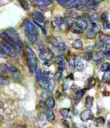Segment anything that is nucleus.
Listing matches in <instances>:
<instances>
[{
    "instance_id": "nucleus-1",
    "label": "nucleus",
    "mask_w": 110,
    "mask_h": 128,
    "mask_svg": "<svg viewBox=\"0 0 110 128\" xmlns=\"http://www.w3.org/2000/svg\"><path fill=\"white\" fill-rule=\"evenodd\" d=\"M23 28L28 39L32 43H35L37 39L38 30L34 24L29 20H24L22 22Z\"/></svg>"
},
{
    "instance_id": "nucleus-2",
    "label": "nucleus",
    "mask_w": 110,
    "mask_h": 128,
    "mask_svg": "<svg viewBox=\"0 0 110 128\" xmlns=\"http://www.w3.org/2000/svg\"><path fill=\"white\" fill-rule=\"evenodd\" d=\"M26 59H27V63L29 67L30 70L32 73L35 72V67H36V64H37V60H36V56H35V52L34 51L29 47H27L26 48Z\"/></svg>"
},
{
    "instance_id": "nucleus-3",
    "label": "nucleus",
    "mask_w": 110,
    "mask_h": 128,
    "mask_svg": "<svg viewBox=\"0 0 110 128\" xmlns=\"http://www.w3.org/2000/svg\"><path fill=\"white\" fill-rule=\"evenodd\" d=\"M49 42L52 46H53L54 48H57L59 51L62 52H64L66 51L67 49V46L64 42H63L61 39L54 37V36H49L48 38Z\"/></svg>"
},
{
    "instance_id": "nucleus-4",
    "label": "nucleus",
    "mask_w": 110,
    "mask_h": 128,
    "mask_svg": "<svg viewBox=\"0 0 110 128\" xmlns=\"http://www.w3.org/2000/svg\"><path fill=\"white\" fill-rule=\"evenodd\" d=\"M0 45L2 46L3 50L4 51V52H6L7 55H9L16 60H18V54H17V51L15 50L13 47L11 46L10 44H7L6 42H4V41H2L0 43Z\"/></svg>"
},
{
    "instance_id": "nucleus-5",
    "label": "nucleus",
    "mask_w": 110,
    "mask_h": 128,
    "mask_svg": "<svg viewBox=\"0 0 110 128\" xmlns=\"http://www.w3.org/2000/svg\"><path fill=\"white\" fill-rule=\"evenodd\" d=\"M0 37L3 39V41L6 42L7 44H10L11 46L13 47L17 52L18 51H20L21 48L16 44L15 41L10 36H8L6 33H2V34H0Z\"/></svg>"
},
{
    "instance_id": "nucleus-6",
    "label": "nucleus",
    "mask_w": 110,
    "mask_h": 128,
    "mask_svg": "<svg viewBox=\"0 0 110 128\" xmlns=\"http://www.w3.org/2000/svg\"><path fill=\"white\" fill-rule=\"evenodd\" d=\"M94 115L90 110H86L82 112L80 115V118L82 122H87L90 120L94 119Z\"/></svg>"
},
{
    "instance_id": "nucleus-7",
    "label": "nucleus",
    "mask_w": 110,
    "mask_h": 128,
    "mask_svg": "<svg viewBox=\"0 0 110 128\" xmlns=\"http://www.w3.org/2000/svg\"><path fill=\"white\" fill-rule=\"evenodd\" d=\"M6 34H7L8 36H10V37H11V38L15 41V42H16V44H18V46H19L20 48L22 47V43L21 40H20V38H19V36H18V34L16 33V32L14 30L9 29L8 32H7V33H6Z\"/></svg>"
},
{
    "instance_id": "nucleus-8",
    "label": "nucleus",
    "mask_w": 110,
    "mask_h": 128,
    "mask_svg": "<svg viewBox=\"0 0 110 128\" xmlns=\"http://www.w3.org/2000/svg\"><path fill=\"white\" fill-rule=\"evenodd\" d=\"M39 56L42 60H49L53 56V53L51 51L46 50L45 48H42L40 51Z\"/></svg>"
},
{
    "instance_id": "nucleus-9",
    "label": "nucleus",
    "mask_w": 110,
    "mask_h": 128,
    "mask_svg": "<svg viewBox=\"0 0 110 128\" xmlns=\"http://www.w3.org/2000/svg\"><path fill=\"white\" fill-rule=\"evenodd\" d=\"M32 18L34 20V22L36 23H42L44 21V16L38 11H34V12H32Z\"/></svg>"
},
{
    "instance_id": "nucleus-10",
    "label": "nucleus",
    "mask_w": 110,
    "mask_h": 128,
    "mask_svg": "<svg viewBox=\"0 0 110 128\" xmlns=\"http://www.w3.org/2000/svg\"><path fill=\"white\" fill-rule=\"evenodd\" d=\"M74 24L75 26H78V28H80L82 30L84 31V30H86L87 28V25H88V24H87L86 20L83 19H80L79 18L78 19H76V20L74 22Z\"/></svg>"
},
{
    "instance_id": "nucleus-11",
    "label": "nucleus",
    "mask_w": 110,
    "mask_h": 128,
    "mask_svg": "<svg viewBox=\"0 0 110 128\" xmlns=\"http://www.w3.org/2000/svg\"><path fill=\"white\" fill-rule=\"evenodd\" d=\"M84 68V65L81 60V58L78 56H76L75 64H74V68H76L78 71H82Z\"/></svg>"
},
{
    "instance_id": "nucleus-12",
    "label": "nucleus",
    "mask_w": 110,
    "mask_h": 128,
    "mask_svg": "<svg viewBox=\"0 0 110 128\" xmlns=\"http://www.w3.org/2000/svg\"><path fill=\"white\" fill-rule=\"evenodd\" d=\"M9 69H10V72L12 74V76L15 79H19L20 78V74L19 72V70L16 68L12 64H10L8 66Z\"/></svg>"
},
{
    "instance_id": "nucleus-13",
    "label": "nucleus",
    "mask_w": 110,
    "mask_h": 128,
    "mask_svg": "<svg viewBox=\"0 0 110 128\" xmlns=\"http://www.w3.org/2000/svg\"><path fill=\"white\" fill-rule=\"evenodd\" d=\"M87 28H88L90 32H93L94 34H98L100 32V27L95 22H91L87 25Z\"/></svg>"
},
{
    "instance_id": "nucleus-14",
    "label": "nucleus",
    "mask_w": 110,
    "mask_h": 128,
    "mask_svg": "<svg viewBox=\"0 0 110 128\" xmlns=\"http://www.w3.org/2000/svg\"><path fill=\"white\" fill-rule=\"evenodd\" d=\"M54 19V20L52 22V25L54 26V28L55 27H60V26L65 23V20L61 16H56Z\"/></svg>"
},
{
    "instance_id": "nucleus-15",
    "label": "nucleus",
    "mask_w": 110,
    "mask_h": 128,
    "mask_svg": "<svg viewBox=\"0 0 110 128\" xmlns=\"http://www.w3.org/2000/svg\"><path fill=\"white\" fill-rule=\"evenodd\" d=\"M104 52L102 51H99L98 52H96L95 54H92V59L95 61H101L102 60L103 58H104Z\"/></svg>"
},
{
    "instance_id": "nucleus-16",
    "label": "nucleus",
    "mask_w": 110,
    "mask_h": 128,
    "mask_svg": "<svg viewBox=\"0 0 110 128\" xmlns=\"http://www.w3.org/2000/svg\"><path fill=\"white\" fill-rule=\"evenodd\" d=\"M45 114L46 115V118L49 122H52L55 119V115L53 114V112L51 111V109L46 110L45 111Z\"/></svg>"
},
{
    "instance_id": "nucleus-17",
    "label": "nucleus",
    "mask_w": 110,
    "mask_h": 128,
    "mask_svg": "<svg viewBox=\"0 0 110 128\" xmlns=\"http://www.w3.org/2000/svg\"><path fill=\"white\" fill-rule=\"evenodd\" d=\"M45 104L49 109L54 108L55 105V100L54 98L52 97H49V98H47L45 101Z\"/></svg>"
},
{
    "instance_id": "nucleus-18",
    "label": "nucleus",
    "mask_w": 110,
    "mask_h": 128,
    "mask_svg": "<svg viewBox=\"0 0 110 128\" xmlns=\"http://www.w3.org/2000/svg\"><path fill=\"white\" fill-rule=\"evenodd\" d=\"M39 86L42 88L43 90L48 91L49 90V80H41L38 81Z\"/></svg>"
},
{
    "instance_id": "nucleus-19",
    "label": "nucleus",
    "mask_w": 110,
    "mask_h": 128,
    "mask_svg": "<svg viewBox=\"0 0 110 128\" xmlns=\"http://www.w3.org/2000/svg\"><path fill=\"white\" fill-rule=\"evenodd\" d=\"M93 101H94V98L90 96H88L86 98L85 100V107L87 109L90 110L92 107Z\"/></svg>"
},
{
    "instance_id": "nucleus-20",
    "label": "nucleus",
    "mask_w": 110,
    "mask_h": 128,
    "mask_svg": "<svg viewBox=\"0 0 110 128\" xmlns=\"http://www.w3.org/2000/svg\"><path fill=\"white\" fill-rule=\"evenodd\" d=\"M35 76H36V80H37L38 81L42 80V76H43V74H42V72H41L40 68L38 63L36 64V67H35Z\"/></svg>"
},
{
    "instance_id": "nucleus-21",
    "label": "nucleus",
    "mask_w": 110,
    "mask_h": 128,
    "mask_svg": "<svg viewBox=\"0 0 110 128\" xmlns=\"http://www.w3.org/2000/svg\"><path fill=\"white\" fill-rule=\"evenodd\" d=\"M72 47L76 50H81V49H82V47H83L82 41L80 39H78L75 40L72 44Z\"/></svg>"
},
{
    "instance_id": "nucleus-22",
    "label": "nucleus",
    "mask_w": 110,
    "mask_h": 128,
    "mask_svg": "<svg viewBox=\"0 0 110 128\" xmlns=\"http://www.w3.org/2000/svg\"><path fill=\"white\" fill-rule=\"evenodd\" d=\"M60 113L65 118H68L70 116V110L67 109V108H62L60 110Z\"/></svg>"
},
{
    "instance_id": "nucleus-23",
    "label": "nucleus",
    "mask_w": 110,
    "mask_h": 128,
    "mask_svg": "<svg viewBox=\"0 0 110 128\" xmlns=\"http://www.w3.org/2000/svg\"><path fill=\"white\" fill-rule=\"evenodd\" d=\"M95 84H96V80L94 78H90L88 80H87L86 83V88L90 89L93 88Z\"/></svg>"
},
{
    "instance_id": "nucleus-24",
    "label": "nucleus",
    "mask_w": 110,
    "mask_h": 128,
    "mask_svg": "<svg viewBox=\"0 0 110 128\" xmlns=\"http://www.w3.org/2000/svg\"><path fill=\"white\" fill-rule=\"evenodd\" d=\"M18 1H19V3H20V6H22V8L24 10H26V11H28L30 10L29 4H28L26 0H18Z\"/></svg>"
},
{
    "instance_id": "nucleus-25",
    "label": "nucleus",
    "mask_w": 110,
    "mask_h": 128,
    "mask_svg": "<svg viewBox=\"0 0 110 128\" xmlns=\"http://www.w3.org/2000/svg\"><path fill=\"white\" fill-rule=\"evenodd\" d=\"M74 22L75 21H74V18H71V17H68L65 19V24H66V26L68 29H70L72 26V25L74 24Z\"/></svg>"
},
{
    "instance_id": "nucleus-26",
    "label": "nucleus",
    "mask_w": 110,
    "mask_h": 128,
    "mask_svg": "<svg viewBox=\"0 0 110 128\" xmlns=\"http://www.w3.org/2000/svg\"><path fill=\"white\" fill-rule=\"evenodd\" d=\"M98 4H96L95 3L92 2V0H90L89 2H87L85 4L87 8H88L90 9H93V10H96L97 9V6Z\"/></svg>"
},
{
    "instance_id": "nucleus-27",
    "label": "nucleus",
    "mask_w": 110,
    "mask_h": 128,
    "mask_svg": "<svg viewBox=\"0 0 110 128\" xmlns=\"http://www.w3.org/2000/svg\"><path fill=\"white\" fill-rule=\"evenodd\" d=\"M0 69L3 73H8L10 72V69L7 64H0Z\"/></svg>"
},
{
    "instance_id": "nucleus-28",
    "label": "nucleus",
    "mask_w": 110,
    "mask_h": 128,
    "mask_svg": "<svg viewBox=\"0 0 110 128\" xmlns=\"http://www.w3.org/2000/svg\"><path fill=\"white\" fill-rule=\"evenodd\" d=\"M84 95V91L83 90H80L77 91L76 93L75 94V100H79L80 99L83 97Z\"/></svg>"
},
{
    "instance_id": "nucleus-29",
    "label": "nucleus",
    "mask_w": 110,
    "mask_h": 128,
    "mask_svg": "<svg viewBox=\"0 0 110 128\" xmlns=\"http://www.w3.org/2000/svg\"><path fill=\"white\" fill-rule=\"evenodd\" d=\"M110 63L106 62L104 63L101 66V67H100V70L102 72H108L110 70Z\"/></svg>"
},
{
    "instance_id": "nucleus-30",
    "label": "nucleus",
    "mask_w": 110,
    "mask_h": 128,
    "mask_svg": "<svg viewBox=\"0 0 110 128\" xmlns=\"http://www.w3.org/2000/svg\"><path fill=\"white\" fill-rule=\"evenodd\" d=\"M99 38L100 40L102 41L104 43H107L110 41V35H106V34H100L99 36Z\"/></svg>"
},
{
    "instance_id": "nucleus-31",
    "label": "nucleus",
    "mask_w": 110,
    "mask_h": 128,
    "mask_svg": "<svg viewBox=\"0 0 110 128\" xmlns=\"http://www.w3.org/2000/svg\"><path fill=\"white\" fill-rule=\"evenodd\" d=\"M104 44H105V43H104V42H103L102 41H101V40L97 41V42H96V44H95V46H94L95 49L97 50H100L101 49H102L103 48Z\"/></svg>"
},
{
    "instance_id": "nucleus-32",
    "label": "nucleus",
    "mask_w": 110,
    "mask_h": 128,
    "mask_svg": "<svg viewBox=\"0 0 110 128\" xmlns=\"http://www.w3.org/2000/svg\"><path fill=\"white\" fill-rule=\"evenodd\" d=\"M100 19L103 23L108 22V14L107 12H103L100 16Z\"/></svg>"
},
{
    "instance_id": "nucleus-33",
    "label": "nucleus",
    "mask_w": 110,
    "mask_h": 128,
    "mask_svg": "<svg viewBox=\"0 0 110 128\" xmlns=\"http://www.w3.org/2000/svg\"><path fill=\"white\" fill-rule=\"evenodd\" d=\"M110 80V72H105L104 73V76L102 77V82H104V83H108Z\"/></svg>"
},
{
    "instance_id": "nucleus-34",
    "label": "nucleus",
    "mask_w": 110,
    "mask_h": 128,
    "mask_svg": "<svg viewBox=\"0 0 110 128\" xmlns=\"http://www.w3.org/2000/svg\"><path fill=\"white\" fill-rule=\"evenodd\" d=\"M95 122L97 125H103L105 122V120L102 116H99V117H97L95 119Z\"/></svg>"
},
{
    "instance_id": "nucleus-35",
    "label": "nucleus",
    "mask_w": 110,
    "mask_h": 128,
    "mask_svg": "<svg viewBox=\"0 0 110 128\" xmlns=\"http://www.w3.org/2000/svg\"><path fill=\"white\" fill-rule=\"evenodd\" d=\"M71 31H72V33H74V34H81V33H82V32H83V30H82L81 29H80V28H78V26H75V25H74V27L72 28V30Z\"/></svg>"
},
{
    "instance_id": "nucleus-36",
    "label": "nucleus",
    "mask_w": 110,
    "mask_h": 128,
    "mask_svg": "<svg viewBox=\"0 0 110 128\" xmlns=\"http://www.w3.org/2000/svg\"><path fill=\"white\" fill-rule=\"evenodd\" d=\"M54 86H55V83L54 82L53 80H49V90L48 91H52L54 88Z\"/></svg>"
},
{
    "instance_id": "nucleus-37",
    "label": "nucleus",
    "mask_w": 110,
    "mask_h": 128,
    "mask_svg": "<svg viewBox=\"0 0 110 128\" xmlns=\"http://www.w3.org/2000/svg\"><path fill=\"white\" fill-rule=\"evenodd\" d=\"M92 57V52L91 51H89V52H88L87 53H85L82 58H84L85 60L88 61V60H91Z\"/></svg>"
},
{
    "instance_id": "nucleus-38",
    "label": "nucleus",
    "mask_w": 110,
    "mask_h": 128,
    "mask_svg": "<svg viewBox=\"0 0 110 128\" xmlns=\"http://www.w3.org/2000/svg\"><path fill=\"white\" fill-rule=\"evenodd\" d=\"M75 58H76V56H72L69 60V66H70V67H71L72 68H74Z\"/></svg>"
},
{
    "instance_id": "nucleus-39",
    "label": "nucleus",
    "mask_w": 110,
    "mask_h": 128,
    "mask_svg": "<svg viewBox=\"0 0 110 128\" xmlns=\"http://www.w3.org/2000/svg\"><path fill=\"white\" fill-rule=\"evenodd\" d=\"M7 54L3 50V48L2 47V46L0 45V58H6L7 57Z\"/></svg>"
},
{
    "instance_id": "nucleus-40",
    "label": "nucleus",
    "mask_w": 110,
    "mask_h": 128,
    "mask_svg": "<svg viewBox=\"0 0 110 128\" xmlns=\"http://www.w3.org/2000/svg\"><path fill=\"white\" fill-rule=\"evenodd\" d=\"M86 36L87 38H89V39H92V38H94V34L93 33V32H88V33H86Z\"/></svg>"
},
{
    "instance_id": "nucleus-41",
    "label": "nucleus",
    "mask_w": 110,
    "mask_h": 128,
    "mask_svg": "<svg viewBox=\"0 0 110 128\" xmlns=\"http://www.w3.org/2000/svg\"><path fill=\"white\" fill-rule=\"evenodd\" d=\"M62 122L63 125H64L65 127H66V128H68L70 127L69 123H68V121L65 119V118H63V119H62Z\"/></svg>"
},
{
    "instance_id": "nucleus-42",
    "label": "nucleus",
    "mask_w": 110,
    "mask_h": 128,
    "mask_svg": "<svg viewBox=\"0 0 110 128\" xmlns=\"http://www.w3.org/2000/svg\"><path fill=\"white\" fill-rule=\"evenodd\" d=\"M90 19L94 20H98V16L97 14H92V16H90Z\"/></svg>"
},
{
    "instance_id": "nucleus-43",
    "label": "nucleus",
    "mask_w": 110,
    "mask_h": 128,
    "mask_svg": "<svg viewBox=\"0 0 110 128\" xmlns=\"http://www.w3.org/2000/svg\"><path fill=\"white\" fill-rule=\"evenodd\" d=\"M6 80L3 77V76H2L0 74V83H2V84H6Z\"/></svg>"
},
{
    "instance_id": "nucleus-44",
    "label": "nucleus",
    "mask_w": 110,
    "mask_h": 128,
    "mask_svg": "<svg viewBox=\"0 0 110 128\" xmlns=\"http://www.w3.org/2000/svg\"><path fill=\"white\" fill-rule=\"evenodd\" d=\"M103 27L105 30H109L110 28V23L108 22H106V23H103Z\"/></svg>"
},
{
    "instance_id": "nucleus-45",
    "label": "nucleus",
    "mask_w": 110,
    "mask_h": 128,
    "mask_svg": "<svg viewBox=\"0 0 110 128\" xmlns=\"http://www.w3.org/2000/svg\"><path fill=\"white\" fill-rule=\"evenodd\" d=\"M104 0H92V2L95 3L96 4H98V3H101V2H104Z\"/></svg>"
},
{
    "instance_id": "nucleus-46",
    "label": "nucleus",
    "mask_w": 110,
    "mask_h": 128,
    "mask_svg": "<svg viewBox=\"0 0 110 128\" xmlns=\"http://www.w3.org/2000/svg\"><path fill=\"white\" fill-rule=\"evenodd\" d=\"M44 65L47 66H51V63L49 62V60H46L45 63H44Z\"/></svg>"
},
{
    "instance_id": "nucleus-47",
    "label": "nucleus",
    "mask_w": 110,
    "mask_h": 128,
    "mask_svg": "<svg viewBox=\"0 0 110 128\" xmlns=\"http://www.w3.org/2000/svg\"><path fill=\"white\" fill-rule=\"evenodd\" d=\"M82 3H83V4H85L87 2H89V1H90V0H82Z\"/></svg>"
},
{
    "instance_id": "nucleus-48",
    "label": "nucleus",
    "mask_w": 110,
    "mask_h": 128,
    "mask_svg": "<svg viewBox=\"0 0 110 128\" xmlns=\"http://www.w3.org/2000/svg\"><path fill=\"white\" fill-rule=\"evenodd\" d=\"M3 107V103L2 101L0 100V108H2Z\"/></svg>"
},
{
    "instance_id": "nucleus-49",
    "label": "nucleus",
    "mask_w": 110,
    "mask_h": 128,
    "mask_svg": "<svg viewBox=\"0 0 110 128\" xmlns=\"http://www.w3.org/2000/svg\"><path fill=\"white\" fill-rule=\"evenodd\" d=\"M3 119H4V118H3V115H0V122H1V121H2V120H3Z\"/></svg>"
},
{
    "instance_id": "nucleus-50",
    "label": "nucleus",
    "mask_w": 110,
    "mask_h": 128,
    "mask_svg": "<svg viewBox=\"0 0 110 128\" xmlns=\"http://www.w3.org/2000/svg\"><path fill=\"white\" fill-rule=\"evenodd\" d=\"M16 128H25V127L24 126H20L17 127Z\"/></svg>"
},
{
    "instance_id": "nucleus-51",
    "label": "nucleus",
    "mask_w": 110,
    "mask_h": 128,
    "mask_svg": "<svg viewBox=\"0 0 110 128\" xmlns=\"http://www.w3.org/2000/svg\"><path fill=\"white\" fill-rule=\"evenodd\" d=\"M50 1H51V2H58V0H50Z\"/></svg>"
},
{
    "instance_id": "nucleus-52",
    "label": "nucleus",
    "mask_w": 110,
    "mask_h": 128,
    "mask_svg": "<svg viewBox=\"0 0 110 128\" xmlns=\"http://www.w3.org/2000/svg\"><path fill=\"white\" fill-rule=\"evenodd\" d=\"M10 1H12V0H10Z\"/></svg>"
}]
</instances>
